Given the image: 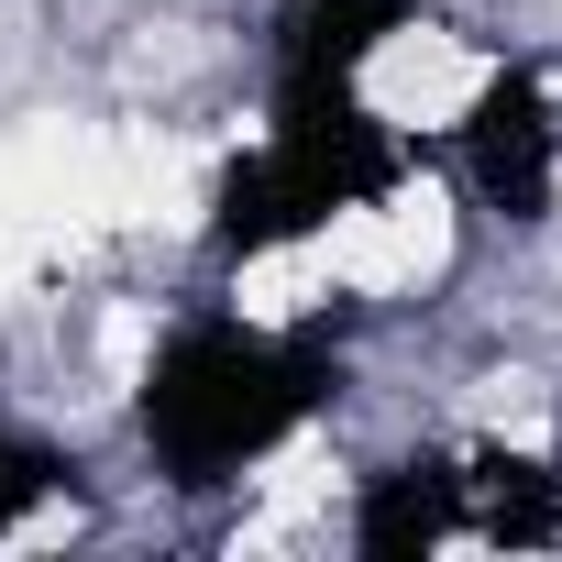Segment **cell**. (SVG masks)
I'll list each match as a JSON object with an SVG mask.
<instances>
[{
    "mask_svg": "<svg viewBox=\"0 0 562 562\" xmlns=\"http://www.w3.org/2000/svg\"><path fill=\"white\" fill-rule=\"evenodd\" d=\"M342 397V342L321 310L177 299L133 364V452L166 496H232L288 463Z\"/></svg>",
    "mask_w": 562,
    "mask_h": 562,
    "instance_id": "6da1fadb",
    "label": "cell"
},
{
    "mask_svg": "<svg viewBox=\"0 0 562 562\" xmlns=\"http://www.w3.org/2000/svg\"><path fill=\"white\" fill-rule=\"evenodd\" d=\"M342 551L364 562H419V551H474V463L463 441H408L342 485Z\"/></svg>",
    "mask_w": 562,
    "mask_h": 562,
    "instance_id": "7a4b0ae2",
    "label": "cell"
}]
</instances>
